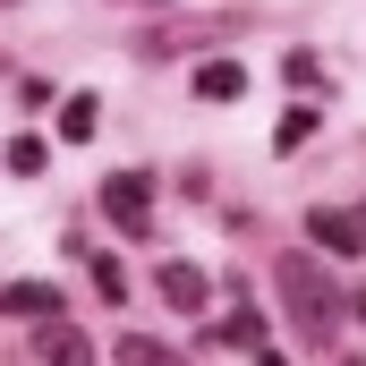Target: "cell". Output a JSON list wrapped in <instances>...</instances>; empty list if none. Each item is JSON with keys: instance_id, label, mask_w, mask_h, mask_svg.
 I'll return each instance as SVG.
<instances>
[{"instance_id": "6da1fadb", "label": "cell", "mask_w": 366, "mask_h": 366, "mask_svg": "<svg viewBox=\"0 0 366 366\" xmlns=\"http://www.w3.org/2000/svg\"><path fill=\"white\" fill-rule=\"evenodd\" d=\"M281 298H290V324H298L307 341H332V332H341V298L324 290L315 256H281Z\"/></svg>"}, {"instance_id": "7a4b0ae2", "label": "cell", "mask_w": 366, "mask_h": 366, "mask_svg": "<svg viewBox=\"0 0 366 366\" xmlns=\"http://www.w3.org/2000/svg\"><path fill=\"white\" fill-rule=\"evenodd\" d=\"M102 213H111L128 239H145V230H154V179H145V171H111V179H102Z\"/></svg>"}, {"instance_id": "3957f363", "label": "cell", "mask_w": 366, "mask_h": 366, "mask_svg": "<svg viewBox=\"0 0 366 366\" xmlns=\"http://www.w3.org/2000/svg\"><path fill=\"white\" fill-rule=\"evenodd\" d=\"M307 239L332 247V256H366V213H350V204H315V213H307Z\"/></svg>"}, {"instance_id": "277c9868", "label": "cell", "mask_w": 366, "mask_h": 366, "mask_svg": "<svg viewBox=\"0 0 366 366\" xmlns=\"http://www.w3.org/2000/svg\"><path fill=\"white\" fill-rule=\"evenodd\" d=\"M213 34H230V17H179V26H145V60H179L196 43H213Z\"/></svg>"}, {"instance_id": "5b68a950", "label": "cell", "mask_w": 366, "mask_h": 366, "mask_svg": "<svg viewBox=\"0 0 366 366\" xmlns=\"http://www.w3.org/2000/svg\"><path fill=\"white\" fill-rule=\"evenodd\" d=\"M0 315H34V324H60L69 307H60V290H51V281H9V290H0Z\"/></svg>"}, {"instance_id": "8992f818", "label": "cell", "mask_w": 366, "mask_h": 366, "mask_svg": "<svg viewBox=\"0 0 366 366\" xmlns=\"http://www.w3.org/2000/svg\"><path fill=\"white\" fill-rule=\"evenodd\" d=\"M34 350H43V366H94V341L77 324H34Z\"/></svg>"}, {"instance_id": "52a82bcc", "label": "cell", "mask_w": 366, "mask_h": 366, "mask_svg": "<svg viewBox=\"0 0 366 366\" xmlns=\"http://www.w3.org/2000/svg\"><path fill=\"white\" fill-rule=\"evenodd\" d=\"M154 290H162V307H179V315H196V307H204V273H196V264H162V273H154Z\"/></svg>"}, {"instance_id": "ba28073f", "label": "cell", "mask_w": 366, "mask_h": 366, "mask_svg": "<svg viewBox=\"0 0 366 366\" xmlns=\"http://www.w3.org/2000/svg\"><path fill=\"white\" fill-rule=\"evenodd\" d=\"M196 94H204V102H239V94H247V69L222 51V60H204V69H196Z\"/></svg>"}, {"instance_id": "9c48e42d", "label": "cell", "mask_w": 366, "mask_h": 366, "mask_svg": "<svg viewBox=\"0 0 366 366\" xmlns=\"http://www.w3.org/2000/svg\"><path fill=\"white\" fill-rule=\"evenodd\" d=\"M315 119H324L315 102H290V111H281V128H273V154H298V145L315 137Z\"/></svg>"}, {"instance_id": "30bf717a", "label": "cell", "mask_w": 366, "mask_h": 366, "mask_svg": "<svg viewBox=\"0 0 366 366\" xmlns=\"http://www.w3.org/2000/svg\"><path fill=\"white\" fill-rule=\"evenodd\" d=\"M94 119H102V102H94V94H69V102H60V137H69V145H86Z\"/></svg>"}, {"instance_id": "8fae6325", "label": "cell", "mask_w": 366, "mask_h": 366, "mask_svg": "<svg viewBox=\"0 0 366 366\" xmlns=\"http://www.w3.org/2000/svg\"><path fill=\"white\" fill-rule=\"evenodd\" d=\"M119 366H187V358H179V350H162L154 332H128V341H119Z\"/></svg>"}, {"instance_id": "7c38bea8", "label": "cell", "mask_w": 366, "mask_h": 366, "mask_svg": "<svg viewBox=\"0 0 366 366\" xmlns=\"http://www.w3.org/2000/svg\"><path fill=\"white\" fill-rule=\"evenodd\" d=\"M213 341H222V350H264V315H247V307H239L230 324H213Z\"/></svg>"}, {"instance_id": "4fadbf2b", "label": "cell", "mask_w": 366, "mask_h": 366, "mask_svg": "<svg viewBox=\"0 0 366 366\" xmlns=\"http://www.w3.org/2000/svg\"><path fill=\"white\" fill-rule=\"evenodd\" d=\"M281 86H324V60H315V51H281Z\"/></svg>"}, {"instance_id": "5bb4252c", "label": "cell", "mask_w": 366, "mask_h": 366, "mask_svg": "<svg viewBox=\"0 0 366 366\" xmlns=\"http://www.w3.org/2000/svg\"><path fill=\"white\" fill-rule=\"evenodd\" d=\"M43 162H51V145H43V137H17V145H9V171H26V179H34Z\"/></svg>"}, {"instance_id": "9a60e30c", "label": "cell", "mask_w": 366, "mask_h": 366, "mask_svg": "<svg viewBox=\"0 0 366 366\" xmlns=\"http://www.w3.org/2000/svg\"><path fill=\"white\" fill-rule=\"evenodd\" d=\"M256 366H290V358H281V350H256Z\"/></svg>"}, {"instance_id": "2e32d148", "label": "cell", "mask_w": 366, "mask_h": 366, "mask_svg": "<svg viewBox=\"0 0 366 366\" xmlns=\"http://www.w3.org/2000/svg\"><path fill=\"white\" fill-rule=\"evenodd\" d=\"M350 307H358V315H366V281H358V290H350Z\"/></svg>"}, {"instance_id": "e0dca14e", "label": "cell", "mask_w": 366, "mask_h": 366, "mask_svg": "<svg viewBox=\"0 0 366 366\" xmlns=\"http://www.w3.org/2000/svg\"><path fill=\"white\" fill-rule=\"evenodd\" d=\"M154 9H162V0H154Z\"/></svg>"}, {"instance_id": "ac0fdd59", "label": "cell", "mask_w": 366, "mask_h": 366, "mask_svg": "<svg viewBox=\"0 0 366 366\" xmlns=\"http://www.w3.org/2000/svg\"><path fill=\"white\" fill-rule=\"evenodd\" d=\"M358 213H366V204H358Z\"/></svg>"}]
</instances>
